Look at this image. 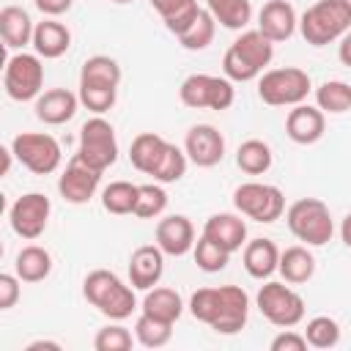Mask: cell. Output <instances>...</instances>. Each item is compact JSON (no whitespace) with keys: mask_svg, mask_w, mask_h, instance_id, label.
I'll use <instances>...</instances> for the list:
<instances>
[{"mask_svg":"<svg viewBox=\"0 0 351 351\" xmlns=\"http://www.w3.org/2000/svg\"><path fill=\"white\" fill-rule=\"evenodd\" d=\"M192 255H195V263H197L200 271L217 274V271H222V269L228 266V261H230L233 252H228L225 247H219L217 241H211L208 236L200 233V239H197L195 247H192Z\"/></svg>","mask_w":351,"mask_h":351,"instance_id":"38","label":"cell"},{"mask_svg":"<svg viewBox=\"0 0 351 351\" xmlns=\"http://www.w3.org/2000/svg\"><path fill=\"white\" fill-rule=\"evenodd\" d=\"M69 47H71V30L63 22H58L55 16H47L44 22L36 25V30H33V49H36L38 58L55 60V58L66 55Z\"/></svg>","mask_w":351,"mask_h":351,"instance_id":"22","label":"cell"},{"mask_svg":"<svg viewBox=\"0 0 351 351\" xmlns=\"http://www.w3.org/2000/svg\"><path fill=\"white\" fill-rule=\"evenodd\" d=\"M271 351H304L307 348V337L304 332H293V329H282L271 343H269Z\"/></svg>","mask_w":351,"mask_h":351,"instance_id":"44","label":"cell"},{"mask_svg":"<svg viewBox=\"0 0 351 351\" xmlns=\"http://www.w3.org/2000/svg\"><path fill=\"white\" fill-rule=\"evenodd\" d=\"M285 225L307 247H324L326 241H332V233H335V222H332L329 206L324 200H318V197L293 200L288 206V211H285Z\"/></svg>","mask_w":351,"mask_h":351,"instance_id":"5","label":"cell"},{"mask_svg":"<svg viewBox=\"0 0 351 351\" xmlns=\"http://www.w3.org/2000/svg\"><path fill=\"white\" fill-rule=\"evenodd\" d=\"M121 66L110 55H90L80 69V88H115L121 85Z\"/></svg>","mask_w":351,"mask_h":351,"instance_id":"27","label":"cell"},{"mask_svg":"<svg viewBox=\"0 0 351 351\" xmlns=\"http://www.w3.org/2000/svg\"><path fill=\"white\" fill-rule=\"evenodd\" d=\"M296 27H299V16L288 0H269L258 11V30L274 44L288 41L296 33Z\"/></svg>","mask_w":351,"mask_h":351,"instance_id":"18","label":"cell"},{"mask_svg":"<svg viewBox=\"0 0 351 351\" xmlns=\"http://www.w3.org/2000/svg\"><path fill=\"white\" fill-rule=\"evenodd\" d=\"M77 107H80V93H71L69 88H49L33 104L36 118L47 126L69 123L77 115Z\"/></svg>","mask_w":351,"mask_h":351,"instance_id":"20","label":"cell"},{"mask_svg":"<svg viewBox=\"0 0 351 351\" xmlns=\"http://www.w3.org/2000/svg\"><path fill=\"white\" fill-rule=\"evenodd\" d=\"M33 3L44 16H60L74 5V0H33Z\"/></svg>","mask_w":351,"mask_h":351,"instance_id":"45","label":"cell"},{"mask_svg":"<svg viewBox=\"0 0 351 351\" xmlns=\"http://www.w3.org/2000/svg\"><path fill=\"white\" fill-rule=\"evenodd\" d=\"M313 90L310 74L299 66L269 69L258 77V96L269 107H296Z\"/></svg>","mask_w":351,"mask_h":351,"instance_id":"6","label":"cell"},{"mask_svg":"<svg viewBox=\"0 0 351 351\" xmlns=\"http://www.w3.org/2000/svg\"><path fill=\"white\" fill-rule=\"evenodd\" d=\"M137 189H140V184H132V181H112V184H107L101 189V206H104V211H110L115 217L134 214Z\"/></svg>","mask_w":351,"mask_h":351,"instance_id":"34","label":"cell"},{"mask_svg":"<svg viewBox=\"0 0 351 351\" xmlns=\"http://www.w3.org/2000/svg\"><path fill=\"white\" fill-rule=\"evenodd\" d=\"M165 274V252L159 244H143L129 255V282L134 291H148L159 285Z\"/></svg>","mask_w":351,"mask_h":351,"instance_id":"19","label":"cell"},{"mask_svg":"<svg viewBox=\"0 0 351 351\" xmlns=\"http://www.w3.org/2000/svg\"><path fill=\"white\" fill-rule=\"evenodd\" d=\"M186 307L195 321L211 326L217 335H236L247 326L250 318V296L239 285L197 288Z\"/></svg>","mask_w":351,"mask_h":351,"instance_id":"1","label":"cell"},{"mask_svg":"<svg viewBox=\"0 0 351 351\" xmlns=\"http://www.w3.org/2000/svg\"><path fill=\"white\" fill-rule=\"evenodd\" d=\"M233 206L241 217H250L255 222L271 225L285 214V195L274 184L263 181H244L233 189Z\"/></svg>","mask_w":351,"mask_h":351,"instance_id":"7","label":"cell"},{"mask_svg":"<svg viewBox=\"0 0 351 351\" xmlns=\"http://www.w3.org/2000/svg\"><path fill=\"white\" fill-rule=\"evenodd\" d=\"M340 239H343V244L351 250V211L343 217V222H340Z\"/></svg>","mask_w":351,"mask_h":351,"instance_id":"48","label":"cell"},{"mask_svg":"<svg viewBox=\"0 0 351 351\" xmlns=\"http://www.w3.org/2000/svg\"><path fill=\"white\" fill-rule=\"evenodd\" d=\"M315 107L329 115H343L351 110V85L343 80H326L315 88Z\"/></svg>","mask_w":351,"mask_h":351,"instance_id":"33","label":"cell"},{"mask_svg":"<svg viewBox=\"0 0 351 351\" xmlns=\"http://www.w3.org/2000/svg\"><path fill=\"white\" fill-rule=\"evenodd\" d=\"M173 326L176 324H167V321H159V318H151V315L140 313L137 321H134V337L145 348H162V346L170 343Z\"/></svg>","mask_w":351,"mask_h":351,"instance_id":"36","label":"cell"},{"mask_svg":"<svg viewBox=\"0 0 351 351\" xmlns=\"http://www.w3.org/2000/svg\"><path fill=\"white\" fill-rule=\"evenodd\" d=\"M271 162H274V154H271L269 143H263L258 137H250V140H244L236 148V165L247 176H263V173H269Z\"/></svg>","mask_w":351,"mask_h":351,"instance_id":"31","label":"cell"},{"mask_svg":"<svg viewBox=\"0 0 351 351\" xmlns=\"http://www.w3.org/2000/svg\"><path fill=\"white\" fill-rule=\"evenodd\" d=\"M25 351H60V343L55 340H33L25 346Z\"/></svg>","mask_w":351,"mask_h":351,"instance_id":"47","label":"cell"},{"mask_svg":"<svg viewBox=\"0 0 351 351\" xmlns=\"http://www.w3.org/2000/svg\"><path fill=\"white\" fill-rule=\"evenodd\" d=\"M326 129V112L313 107V104H296L288 110L285 115V134L296 143V145H313L324 137Z\"/></svg>","mask_w":351,"mask_h":351,"instance_id":"16","label":"cell"},{"mask_svg":"<svg viewBox=\"0 0 351 351\" xmlns=\"http://www.w3.org/2000/svg\"><path fill=\"white\" fill-rule=\"evenodd\" d=\"M337 58H340V63H343V66H348V69H351V30L337 41Z\"/></svg>","mask_w":351,"mask_h":351,"instance_id":"46","label":"cell"},{"mask_svg":"<svg viewBox=\"0 0 351 351\" xmlns=\"http://www.w3.org/2000/svg\"><path fill=\"white\" fill-rule=\"evenodd\" d=\"M167 208V192L159 181L154 184H140L137 189V206H134V217L140 219H156L162 217Z\"/></svg>","mask_w":351,"mask_h":351,"instance_id":"40","label":"cell"},{"mask_svg":"<svg viewBox=\"0 0 351 351\" xmlns=\"http://www.w3.org/2000/svg\"><path fill=\"white\" fill-rule=\"evenodd\" d=\"M74 156H80L85 165H90L99 173L112 167L118 162V137L112 123L101 115L88 118L80 129V148Z\"/></svg>","mask_w":351,"mask_h":351,"instance_id":"8","label":"cell"},{"mask_svg":"<svg viewBox=\"0 0 351 351\" xmlns=\"http://www.w3.org/2000/svg\"><path fill=\"white\" fill-rule=\"evenodd\" d=\"M3 88L14 101H36L44 93V63L33 52H16L5 60Z\"/></svg>","mask_w":351,"mask_h":351,"instance_id":"11","label":"cell"},{"mask_svg":"<svg viewBox=\"0 0 351 351\" xmlns=\"http://www.w3.org/2000/svg\"><path fill=\"white\" fill-rule=\"evenodd\" d=\"M22 280L16 277V271L11 274V271H3L0 274V310H11L14 304H16V299H19V293H22Z\"/></svg>","mask_w":351,"mask_h":351,"instance_id":"43","label":"cell"},{"mask_svg":"<svg viewBox=\"0 0 351 351\" xmlns=\"http://www.w3.org/2000/svg\"><path fill=\"white\" fill-rule=\"evenodd\" d=\"M214 33H217V19L211 16L208 8H200V14L195 16V22L178 36V44L186 52H200V49H206L214 41Z\"/></svg>","mask_w":351,"mask_h":351,"instance_id":"35","label":"cell"},{"mask_svg":"<svg viewBox=\"0 0 351 351\" xmlns=\"http://www.w3.org/2000/svg\"><path fill=\"white\" fill-rule=\"evenodd\" d=\"M277 271L282 274L285 282H291V285H302V282L313 280V274H315V255L307 250V244L285 247V250L280 252Z\"/></svg>","mask_w":351,"mask_h":351,"instance_id":"26","label":"cell"},{"mask_svg":"<svg viewBox=\"0 0 351 351\" xmlns=\"http://www.w3.org/2000/svg\"><path fill=\"white\" fill-rule=\"evenodd\" d=\"M140 313H145L151 318H159V321H167V324H176L181 318V313H184V299L173 288L154 285V288L145 291L143 304H140Z\"/></svg>","mask_w":351,"mask_h":351,"instance_id":"25","label":"cell"},{"mask_svg":"<svg viewBox=\"0 0 351 351\" xmlns=\"http://www.w3.org/2000/svg\"><path fill=\"white\" fill-rule=\"evenodd\" d=\"M203 236H208L211 241H217L228 252H239L247 244V222L241 219V214L219 211V214H211L206 219Z\"/></svg>","mask_w":351,"mask_h":351,"instance_id":"21","label":"cell"},{"mask_svg":"<svg viewBox=\"0 0 351 351\" xmlns=\"http://www.w3.org/2000/svg\"><path fill=\"white\" fill-rule=\"evenodd\" d=\"M241 263H244V271L252 280H269L277 271L280 250H277V244L271 239H252V241L244 244Z\"/></svg>","mask_w":351,"mask_h":351,"instance_id":"23","label":"cell"},{"mask_svg":"<svg viewBox=\"0 0 351 351\" xmlns=\"http://www.w3.org/2000/svg\"><path fill=\"white\" fill-rule=\"evenodd\" d=\"M304 337H307V346L310 348H335L340 343V324L332 318V315H315L307 321L304 326Z\"/></svg>","mask_w":351,"mask_h":351,"instance_id":"39","label":"cell"},{"mask_svg":"<svg viewBox=\"0 0 351 351\" xmlns=\"http://www.w3.org/2000/svg\"><path fill=\"white\" fill-rule=\"evenodd\" d=\"M82 296L88 299V304H93L110 321H126L137 310L134 285L132 282L126 285L110 269H93V271H88L85 280H82Z\"/></svg>","mask_w":351,"mask_h":351,"instance_id":"2","label":"cell"},{"mask_svg":"<svg viewBox=\"0 0 351 351\" xmlns=\"http://www.w3.org/2000/svg\"><path fill=\"white\" fill-rule=\"evenodd\" d=\"M11 151L22 167H27L36 176H49L60 167L63 151L60 143L47 132H19L11 140Z\"/></svg>","mask_w":351,"mask_h":351,"instance_id":"12","label":"cell"},{"mask_svg":"<svg viewBox=\"0 0 351 351\" xmlns=\"http://www.w3.org/2000/svg\"><path fill=\"white\" fill-rule=\"evenodd\" d=\"M274 58V41H269L258 27L241 30V36L225 49L222 71L230 82H250L263 74Z\"/></svg>","mask_w":351,"mask_h":351,"instance_id":"3","label":"cell"},{"mask_svg":"<svg viewBox=\"0 0 351 351\" xmlns=\"http://www.w3.org/2000/svg\"><path fill=\"white\" fill-rule=\"evenodd\" d=\"M137 337H132V332L121 324H107L96 332L93 337V348L96 351H129L134 346Z\"/></svg>","mask_w":351,"mask_h":351,"instance_id":"41","label":"cell"},{"mask_svg":"<svg viewBox=\"0 0 351 351\" xmlns=\"http://www.w3.org/2000/svg\"><path fill=\"white\" fill-rule=\"evenodd\" d=\"M184 151L192 165L197 167H214L225 159V137L211 123H197L184 137Z\"/></svg>","mask_w":351,"mask_h":351,"instance_id":"15","label":"cell"},{"mask_svg":"<svg viewBox=\"0 0 351 351\" xmlns=\"http://www.w3.org/2000/svg\"><path fill=\"white\" fill-rule=\"evenodd\" d=\"M206 8L217 19V25H222L228 30H244L252 19L250 0H206Z\"/></svg>","mask_w":351,"mask_h":351,"instance_id":"32","label":"cell"},{"mask_svg":"<svg viewBox=\"0 0 351 351\" xmlns=\"http://www.w3.org/2000/svg\"><path fill=\"white\" fill-rule=\"evenodd\" d=\"M99 184H101V173L93 170L90 165H85L80 156H74V159L66 165V170L60 173V178H58V192H60V197H63L66 203H71V206H85V203L96 195Z\"/></svg>","mask_w":351,"mask_h":351,"instance_id":"14","label":"cell"},{"mask_svg":"<svg viewBox=\"0 0 351 351\" xmlns=\"http://www.w3.org/2000/svg\"><path fill=\"white\" fill-rule=\"evenodd\" d=\"M165 148H167V140L162 134H156V132H140L132 140V145H129V162H132L134 170L151 176L154 167L159 165Z\"/></svg>","mask_w":351,"mask_h":351,"instance_id":"28","label":"cell"},{"mask_svg":"<svg viewBox=\"0 0 351 351\" xmlns=\"http://www.w3.org/2000/svg\"><path fill=\"white\" fill-rule=\"evenodd\" d=\"M346 5H348V11H351V0H346Z\"/></svg>","mask_w":351,"mask_h":351,"instance_id":"50","label":"cell"},{"mask_svg":"<svg viewBox=\"0 0 351 351\" xmlns=\"http://www.w3.org/2000/svg\"><path fill=\"white\" fill-rule=\"evenodd\" d=\"M151 8L162 16L165 27L178 38L200 14L197 0H151Z\"/></svg>","mask_w":351,"mask_h":351,"instance_id":"30","label":"cell"},{"mask_svg":"<svg viewBox=\"0 0 351 351\" xmlns=\"http://www.w3.org/2000/svg\"><path fill=\"white\" fill-rule=\"evenodd\" d=\"M255 304H258L261 315L280 329H293L304 318V299L291 288V282L285 285V282L269 280L266 285H261Z\"/></svg>","mask_w":351,"mask_h":351,"instance_id":"10","label":"cell"},{"mask_svg":"<svg viewBox=\"0 0 351 351\" xmlns=\"http://www.w3.org/2000/svg\"><path fill=\"white\" fill-rule=\"evenodd\" d=\"M110 3H115V5H126V3H132V0H110Z\"/></svg>","mask_w":351,"mask_h":351,"instance_id":"49","label":"cell"},{"mask_svg":"<svg viewBox=\"0 0 351 351\" xmlns=\"http://www.w3.org/2000/svg\"><path fill=\"white\" fill-rule=\"evenodd\" d=\"M178 99L189 110H217V112H222L233 104L236 90H233V82L228 77L189 74L178 88Z\"/></svg>","mask_w":351,"mask_h":351,"instance_id":"9","label":"cell"},{"mask_svg":"<svg viewBox=\"0 0 351 351\" xmlns=\"http://www.w3.org/2000/svg\"><path fill=\"white\" fill-rule=\"evenodd\" d=\"M186 165H189L186 151H184V148H178V145H173V143H167V148H165V154H162L159 165L154 167L151 178H154V181H159V184H176V181H181V178H184Z\"/></svg>","mask_w":351,"mask_h":351,"instance_id":"37","label":"cell"},{"mask_svg":"<svg viewBox=\"0 0 351 351\" xmlns=\"http://www.w3.org/2000/svg\"><path fill=\"white\" fill-rule=\"evenodd\" d=\"M14 271L22 282H41L49 277L52 271V255L49 250L38 247V244H27L16 252L14 258Z\"/></svg>","mask_w":351,"mask_h":351,"instance_id":"29","label":"cell"},{"mask_svg":"<svg viewBox=\"0 0 351 351\" xmlns=\"http://www.w3.org/2000/svg\"><path fill=\"white\" fill-rule=\"evenodd\" d=\"M351 30V11L346 0H318L299 16V33L313 47L340 41Z\"/></svg>","mask_w":351,"mask_h":351,"instance_id":"4","label":"cell"},{"mask_svg":"<svg viewBox=\"0 0 351 351\" xmlns=\"http://www.w3.org/2000/svg\"><path fill=\"white\" fill-rule=\"evenodd\" d=\"M80 104L88 107L93 115H104L107 110L115 107L118 90L115 88H80Z\"/></svg>","mask_w":351,"mask_h":351,"instance_id":"42","label":"cell"},{"mask_svg":"<svg viewBox=\"0 0 351 351\" xmlns=\"http://www.w3.org/2000/svg\"><path fill=\"white\" fill-rule=\"evenodd\" d=\"M156 244L165 255L181 258L195 247V225L184 214H170L156 222Z\"/></svg>","mask_w":351,"mask_h":351,"instance_id":"17","label":"cell"},{"mask_svg":"<svg viewBox=\"0 0 351 351\" xmlns=\"http://www.w3.org/2000/svg\"><path fill=\"white\" fill-rule=\"evenodd\" d=\"M49 214H52V203L47 195L41 192H27L22 197H16L8 208V222L11 230L25 239V241H36L47 225H49Z\"/></svg>","mask_w":351,"mask_h":351,"instance_id":"13","label":"cell"},{"mask_svg":"<svg viewBox=\"0 0 351 351\" xmlns=\"http://www.w3.org/2000/svg\"><path fill=\"white\" fill-rule=\"evenodd\" d=\"M33 19L25 8L19 5H5L0 11V36L5 49H25L27 44H33Z\"/></svg>","mask_w":351,"mask_h":351,"instance_id":"24","label":"cell"}]
</instances>
